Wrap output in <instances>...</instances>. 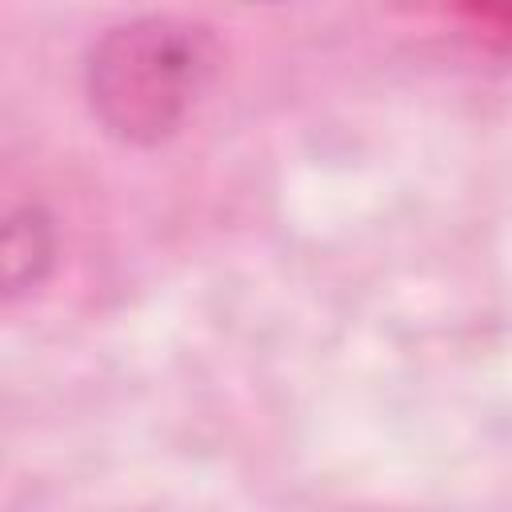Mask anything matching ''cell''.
<instances>
[{"mask_svg":"<svg viewBox=\"0 0 512 512\" xmlns=\"http://www.w3.org/2000/svg\"><path fill=\"white\" fill-rule=\"evenodd\" d=\"M244 4H288V0H244Z\"/></svg>","mask_w":512,"mask_h":512,"instance_id":"3","label":"cell"},{"mask_svg":"<svg viewBox=\"0 0 512 512\" xmlns=\"http://www.w3.org/2000/svg\"><path fill=\"white\" fill-rule=\"evenodd\" d=\"M60 256L56 216L44 204H20L0 216V300L36 292Z\"/></svg>","mask_w":512,"mask_h":512,"instance_id":"2","label":"cell"},{"mask_svg":"<svg viewBox=\"0 0 512 512\" xmlns=\"http://www.w3.org/2000/svg\"><path fill=\"white\" fill-rule=\"evenodd\" d=\"M224 68L212 24L144 12L112 24L84 56V96L96 124L132 148L172 140Z\"/></svg>","mask_w":512,"mask_h":512,"instance_id":"1","label":"cell"}]
</instances>
